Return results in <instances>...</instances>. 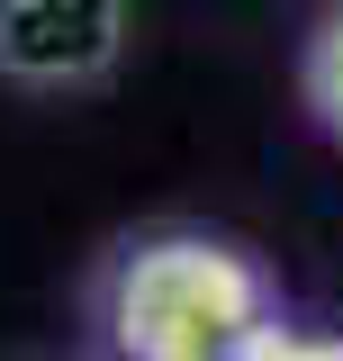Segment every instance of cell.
Masks as SVG:
<instances>
[{
  "label": "cell",
  "instance_id": "3",
  "mask_svg": "<svg viewBox=\"0 0 343 361\" xmlns=\"http://www.w3.org/2000/svg\"><path fill=\"white\" fill-rule=\"evenodd\" d=\"M299 90H307V118L343 145V0L316 18V37H307V63H299Z\"/></svg>",
  "mask_w": 343,
  "mask_h": 361
},
{
  "label": "cell",
  "instance_id": "1",
  "mask_svg": "<svg viewBox=\"0 0 343 361\" xmlns=\"http://www.w3.org/2000/svg\"><path fill=\"white\" fill-rule=\"evenodd\" d=\"M271 334V280L208 235H145L109 280L118 361H253Z\"/></svg>",
  "mask_w": 343,
  "mask_h": 361
},
{
  "label": "cell",
  "instance_id": "2",
  "mask_svg": "<svg viewBox=\"0 0 343 361\" xmlns=\"http://www.w3.org/2000/svg\"><path fill=\"white\" fill-rule=\"evenodd\" d=\"M127 54V0H0V82L82 90Z\"/></svg>",
  "mask_w": 343,
  "mask_h": 361
}]
</instances>
